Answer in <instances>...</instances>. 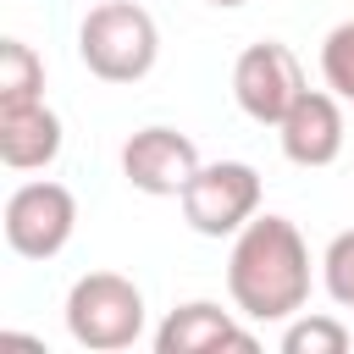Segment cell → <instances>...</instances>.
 <instances>
[{
    "mask_svg": "<svg viewBox=\"0 0 354 354\" xmlns=\"http://www.w3.org/2000/svg\"><path fill=\"white\" fill-rule=\"evenodd\" d=\"M227 293L232 310L249 321H288L310 304V243L288 216L266 210L243 232H232Z\"/></svg>",
    "mask_w": 354,
    "mask_h": 354,
    "instance_id": "cell-1",
    "label": "cell"
},
{
    "mask_svg": "<svg viewBox=\"0 0 354 354\" xmlns=\"http://www.w3.org/2000/svg\"><path fill=\"white\" fill-rule=\"evenodd\" d=\"M77 55L100 83H138L155 72L160 28L138 0H100L77 28Z\"/></svg>",
    "mask_w": 354,
    "mask_h": 354,
    "instance_id": "cell-2",
    "label": "cell"
},
{
    "mask_svg": "<svg viewBox=\"0 0 354 354\" xmlns=\"http://www.w3.org/2000/svg\"><path fill=\"white\" fill-rule=\"evenodd\" d=\"M66 332L88 354H116L144 337V293L122 271H83L66 288Z\"/></svg>",
    "mask_w": 354,
    "mask_h": 354,
    "instance_id": "cell-3",
    "label": "cell"
},
{
    "mask_svg": "<svg viewBox=\"0 0 354 354\" xmlns=\"http://www.w3.org/2000/svg\"><path fill=\"white\" fill-rule=\"evenodd\" d=\"M177 205L199 238H232L260 216V171L249 160H210L194 171Z\"/></svg>",
    "mask_w": 354,
    "mask_h": 354,
    "instance_id": "cell-4",
    "label": "cell"
},
{
    "mask_svg": "<svg viewBox=\"0 0 354 354\" xmlns=\"http://www.w3.org/2000/svg\"><path fill=\"white\" fill-rule=\"evenodd\" d=\"M0 227H6L11 254H22V260H55L72 243V232H77V199H72L66 183H50V177L22 183V188L6 194Z\"/></svg>",
    "mask_w": 354,
    "mask_h": 354,
    "instance_id": "cell-5",
    "label": "cell"
},
{
    "mask_svg": "<svg viewBox=\"0 0 354 354\" xmlns=\"http://www.w3.org/2000/svg\"><path fill=\"white\" fill-rule=\"evenodd\" d=\"M304 88H310L304 83V66H299V55L282 39H260V44H249L232 61V100L260 127H277Z\"/></svg>",
    "mask_w": 354,
    "mask_h": 354,
    "instance_id": "cell-6",
    "label": "cell"
},
{
    "mask_svg": "<svg viewBox=\"0 0 354 354\" xmlns=\"http://www.w3.org/2000/svg\"><path fill=\"white\" fill-rule=\"evenodd\" d=\"M199 144L177 127H138L122 144V177L149 199H183V188L199 171Z\"/></svg>",
    "mask_w": 354,
    "mask_h": 354,
    "instance_id": "cell-7",
    "label": "cell"
},
{
    "mask_svg": "<svg viewBox=\"0 0 354 354\" xmlns=\"http://www.w3.org/2000/svg\"><path fill=\"white\" fill-rule=\"evenodd\" d=\"M277 144L293 166L315 171V166H332L348 144V127H343V100L332 88H304L293 100V111L277 122Z\"/></svg>",
    "mask_w": 354,
    "mask_h": 354,
    "instance_id": "cell-8",
    "label": "cell"
},
{
    "mask_svg": "<svg viewBox=\"0 0 354 354\" xmlns=\"http://www.w3.org/2000/svg\"><path fill=\"white\" fill-rule=\"evenodd\" d=\"M210 348H260V337L210 299H188L155 326V354H210Z\"/></svg>",
    "mask_w": 354,
    "mask_h": 354,
    "instance_id": "cell-9",
    "label": "cell"
},
{
    "mask_svg": "<svg viewBox=\"0 0 354 354\" xmlns=\"http://www.w3.org/2000/svg\"><path fill=\"white\" fill-rule=\"evenodd\" d=\"M66 133L61 116L44 100H22V105H0V160L11 171H44L61 155Z\"/></svg>",
    "mask_w": 354,
    "mask_h": 354,
    "instance_id": "cell-10",
    "label": "cell"
},
{
    "mask_svg": "<svg viewBox=\"0 0 354 354\" xmlns=\"http://www.w3.org/2000/svg\"><path fill=\"white\" fill-rule=\"evenodd\" d=\"M44 100V61L22 39H0V105Z\"/></svg>",
    "mask_w": 354,
    "mask_h": 354,
    "instance_id": "cell-11",
    "label": "cell"
},
{
    "mask_svg": "<svg viewBox=\"0 0 354 354\" xmlns=\"http://www.w3.org/2000/svg\"><path fill=\"white\" fill-rule=\"evenodd\" d=\"M354 337H348V326L337 321V315H310V310H299V315H288L282 321V354H343Z\"/></svg>",
    "mask_w": 354,
    "mask_h": 354,
    "instance_id": "cell-12",
    "label": "cell"
},
{
    "mask_svg": "<svg viewBox=\"0 0 354 354\" xmlns=\"http://www.w3.org/2000/svg\"><path fill=\"white\" fill-rule=\"evenodd\" d=\"M321 77L337 100L354 105V22H337L326 39H321Z\"/></svg>",
    "mask_w": 354,
    "mask_h": 354,
    "instance_id": "cell-13",
    "label": "cell"
},
{
    "mask_svg": "<svg viewBox=\"0 0 354 354\" xmlns=\"http://www.w3.org/2000/svg\"><path fill=\"white\" fill-rule=\"evenodd\" d=\"M321 282H326L332 304L354 310V227L326 243V254H321Z\"/></svg>",
    "mask_w": 354,
    "mask_h": 354,
    "instance_id": "cell-14",
    "label": "cell"
},
{
    "mask_svg": "<svg viewBox=\"0 0 354 354\" xmlns=\"http://www.w3.org/2000/svg\"><path fill=\"white\" fill-rule=\"evenodd\" d=\"M210 6H221V11H238V6H249V0H210Z\"/></svg>",
    "mask_w": 354,
    "mask_h": 354,
    "instance_id": "cell-15",
    "label": "cell"
}]
</instances>
